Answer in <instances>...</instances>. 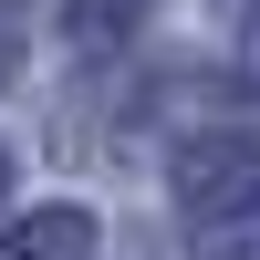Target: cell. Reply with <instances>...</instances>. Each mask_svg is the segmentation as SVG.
Returning <instances> with one entry per match:
<instances>
[{
  "mask_svg": "<svg viewBox=\"0 0 260 260\" xmlns=\"http://www.w3.org/2000/svg\"><path fill=\"white\" fill-rule=\"evenodd\" d=\"M240 260H260V229H250V250H240Z\"/></svg>",
  "mask_w": 260,
  "mask_h": 260,
  "instance_id": "6",
  "label": "cell"
},
{
  "mask_svg": "<svg viewBox=\"0 0 260 260\" xmlns=\"http://www.w3.org/2000/svg\"><path fill=\"white\" fill-rule=\"evenodd\" d=\"M0 260H94V219L83 208H31L21 229H0Z\"/></svg>",
  "mask_w": 260,
  "mask_h": 260,
  "instance_id": "2",
  "label": "cell"
},
{
  "mask_svg": "<svg viewBox=\"0 0 260 260\" xmlns=\"http://www.w3.org/2000/svg\"><path fill=\"white\" fill-rule=\"evenodd\" d=\"M0 187H11V146H0Z\"/></svg>",
  "mask_w": 260,
  "mask_h": 260,
  "instance_id": "5",
  "label": "cell"
},
{
  "mask_svg": "<svg viewBox=\"0 0 260 260\" xmlns=\"http://www.w3.org/2000/svg\"><path fill=\"white\" fill-rule=\"evenodd\" d=\"M167 187H177L187 219H240L260 198V136L250 125H229V136H187L177 167H167Z\"/></svg>",
  "mask_w": 260,
  "mask_h": 260,
  "instance_id": "1",
  "label": "cell"
},
{
  "mask_svg": "<svg viewBox=\"0 0 260 260\" xmlns=\"http://www.w3.org/2000/svg\"><path fill=\"white\" fill-rule=\"evenodd\" d=\"M146 21V0H73V42H125Z\"/></svg>",
  "mask_w": 260,
  "mask_h": 260,
  "instance_id": "3",
  "label": "cell"
},
{
  "mask_svg": "<svg viewBox=\"0 0 260 260\" xmlns=\"http://www.w3.org/2000/svg\"><path fill=\"white\" fill-rule=\"evenodd\" d=\"M0 73H11V31H0Z\"/></svg>",
  "mask_w": 260,
  "mask_h": 260,
  "instance_id": "4",
  "label": "cell"
}]
</instances>
